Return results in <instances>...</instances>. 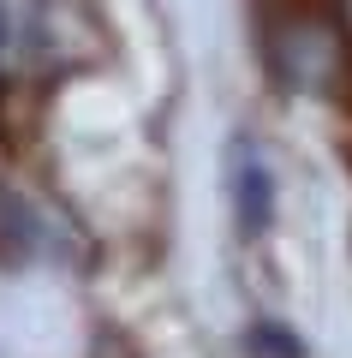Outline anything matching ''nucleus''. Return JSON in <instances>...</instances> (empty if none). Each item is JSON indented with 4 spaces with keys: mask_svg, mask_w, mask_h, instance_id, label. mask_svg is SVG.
I'll return each mask as SVG.
<instances>
[{
    "mask_svg": "<svg viewBox=\"0 0 352 358\" xmlns=\"http://www.w3.org/2000/svg\"><path fill=\"white\" fill-rule=\"evenodd\" d=\"M233 203H239L245 233H263L269 215H275V173H269L257 143H239V155H233Z\"/></svg>",
    "mask_w": 352,
    "mask_h": 358,
    "instance_id": "1",
    "label": "nucleus"
}]
</instances>
